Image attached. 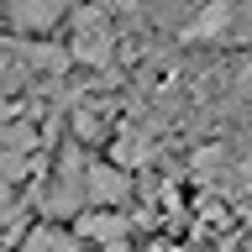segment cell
Instances as JSON below:
<instances>
[{
    "label": "cell",
    "instance_id": "obj_1",
    "mask_svg": "<svg viewBox=\"0 0 252 252\" xmlns=\"http://www.w3.org/2000/svg\"><path fill=\"white\" fill-rule=\"evenodd\" d=\"M84 158H79V147H63L58 158V179L47 184L42 194V216H79L84 205H90V194H84Z\"/></svg>",
    "mask_w": 252,
    "mask_h": 252
},
{
    "label": "cell",
    "instance_id": "obj_2",
    "mask_svg": "<svg viewBox=\"0 0 252 252\" xmlns=\"http://www.w3.org/2000/svg\"><path fill=\"white\" fill-rule=\"evenodd\" d=\"M74 11V0H5V21L21 37H42Z\"/></svg>",
    "mask_w": 252,
    "mask_h": 252
},
{
    "label": "cell",
    "instance_id": "obj_3",
    "mask_svg": "<svg viewBox=\"0 0 252 252\" xmlns=\"http://www.w3.org/2000/svg\"><path fill=\"white\" fill-rule=\"evenodd\" d=\"M84 194H90V205L126 210V200H131V168H121V163H90L84 168Z\"/></svg>",
    "mask_w": 252,
    "mask_h": 252
},
{
    "label": "cell",
    "instance_id": "obj_4",
    "mask_svg": "<svg viewBox=\"0 0 252 252\" xmlns=\"http://www.w3.org/2000/svg\"><path fill=\"white\" fill-rule=\"evenodd\" d=\"M100 216H79V236H94V242H121L126 236V210L116 205H94Z\"/></svg>",
    "mask_w": 252,
    "mask_h": 252
},
{
    "label": "cell",
    "instance_id": "obj_5",
    "mask_svg": "<svg viewBox=\"0 0 252 252\" xmlns=\"http://www.w3.org/2000/svg\"><path fill=\"white\" fill-rule=\"evenodd\" d=\"M110 158H116L121 168H142V163L153 158V142L142 137V131H121V137H116V147H110Z\"/></svg>",
    "mask_w": 252,
    "mask_h": 252
},
{
    "label": "cell",
    "instance_id": "obj_6",
    "mask_svg": "<svg viewBox=\"0 0 252 252\" xmlns=\"http://www.w3.org/2000/svg\"><path fill=\"white\" fill-rule=\"evenodd\" d=\"M42 147V131L27 121H5L0 126V153H37Z\"/></svg>",
    "mask_w": 252,
    "mask_h": 252
},
{
    "label": "cell",
    "instance_id": "obj_7",
    "mask_svg": "<svg viewBox=\"0 0 252 252\" xmlns=\"http://www.w3.org/2000/svg\"><path fill=\"white\" fill-rule=\"evenodd\" d=\"M226 163H231V153L226 147H200V153L189 158V168H194V179H226Z\"/></svg>",
    "mask_w": 252,
    "mask_h": 252
},
{
    "label": "cell",
    "instance_id": "obj_8",
    "mask_svg": "<svg viewBox=\"0 0 252 252\" xmlns=\"http://www.w3.org/2000/svg\"><path fill=\"white\" fill-rule=\"evenodd\" d=\"M21 242L27 247H79V236L58 231V226H32V231H21Z\"/></svg>",
    "mask_w": 252,
    "mask_h": 252
},
{
    "label": "cell",
    "instance_id": "obj_9",
    "mask_svg": "<svg viewBox=\"0 0 252 252\" xmlns=\"http://www.w3.org/2000/svg\"><path fill=\"white\" fill-rule=\"evenodd\" d=\"M16 210H21V200H16V179H5V173H0V220L16 216Z\"/></svg>",
    "mask_w": 252,
    "mask_h": 252
}]
</instances>
